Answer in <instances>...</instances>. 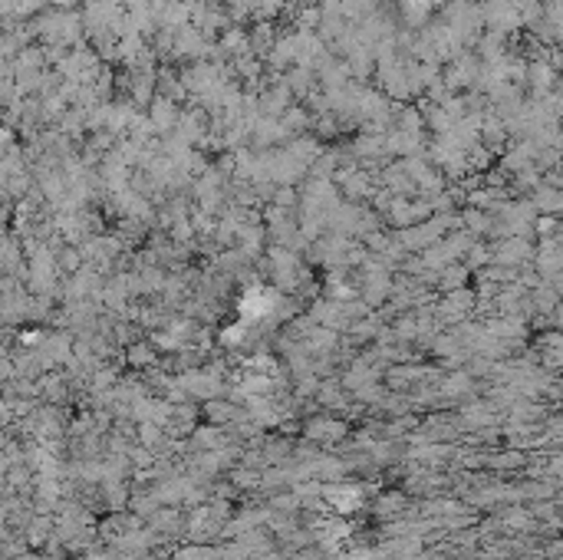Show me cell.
I'll list each match as a JSON object with an SVG mask.
<instances>
[{
  "instance_id": "cell-1",
  "label": "cell",
  "mask_w": 563,
  "mask_h": 560,
  "mask_svg": "<svg viewBox=\"0 0 563 560\" xmlns=\"http://www.w3.org/2000/svg\"><path fill=\"white\" fill-rule=\"evenodd\" d=\"M418 3H435V0H418Z\"/></svg>"
}]
</instances>
